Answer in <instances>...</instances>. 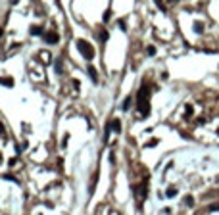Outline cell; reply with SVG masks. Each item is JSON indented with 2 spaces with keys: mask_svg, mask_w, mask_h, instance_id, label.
<instances>
[{
  "mask_svg": "<svg viewBox=\"0 0 219 215\" xmlns=\"http://www.w3.org/2000/svg\"><path fill=\"white\" fill-rule=\"evenodd\" d=\"M150 94H152V90H148V85L142 83L140 90H138V94H136V108L140 110V115L150 114Z\"/></svg>",
  "mask_w": 219,
  "mask_h": 215,
  "instance_id": "6da1fadb",
  "label": "cell"
},
{
  "mask_svg": "<svg viewBox=\"0 0 219 215\" xmlns=\"http://www.w3.org/2000/svg\"><path fill=\"white\" fill-rule=\"evenodd\" d=\"M75 44H77V50L81 52V54H83L87 60H92V56H94V50H92V46H90L87 40H77Z\"/></svg>",
  "mask_w": 219,
  "mask_h": 215,
  "instance_id": "7a4b0ae2",
  "label": "cell"
},
{
  "mask_svg": "<svg viewBox=\"0 0 219 215\" xmlns=\"http://www.w3.org/2000/svg\"><path fill=\"white\" fill-rule=\"evenodd\" d=\"M58 33H46L44 35V40L46 42H48V44H56V42H58Z\"/></svg>",
  "mask_w": 219,
  "mask_h": 215,
  "instance_id": "3957f363",
  "label": "cell"
},
{
  "mask_svg": "<svg viewBox=\"0 0 219 215\" xmlns=\"http://www.w3.org/2000/svg\"><path fill=\"white\" fill-rule=\"evenodd\" d=\"M87 71H89V77L92 79V83H96V81H98V73H96V69H94L92 65H89V67H87Z\"/></svg>",
  "mask_w": 219,
  "mask_h": 215,
  "instance_id": "277c9868",
  "label": "cell"
},
{
  "mask_svg": "<svg viewBox=\"0 0 219 215\" xmlns=\"http://www.w3.org/2000/svg\"><path fill=\"white\" fill-rule=\"evenodd\" d=\"M131 104H133V98H131V96H127V98L123 100V104H121V110H123V112H127V110L131 108Z\"/></svg>",
  "mask_w": 219,
  "mask_h": 215,
  "instance_id": "5b68a950",
  "label": "cell"
},
{
  "mask_svg": "<svg viewBox=\"0 0 219 215\" xmlns=\"http://www.w3.org/2000/svg\"><path fill=\"white\" fill-rule=\"evenodd\" d=\"M31 35H35V37H39V35H42V29H40L39 25L31 27Z\"/></svg>",
  "mask_w": 219,
  "mask_h": 215,
  "instance_id": "8992f818",
  "label": "cell"
},
{
  "mask_svg": "<svg viewBox=\"0 0 219 215\" xmlns=\"http://www.w3.org/2000/svg\"><path fill=\"white\" fill-rule=\"evenodd\" d=\"M56 71H58V73H62V71H64V65H62V58H58V60H56Z\"/></svg>",
  "mask_w": 219,
  "mask_h": 215,
  "instance_id": "52a82bcc",
  "label": "cell"
},
{
  "mask_svg": "<svg viewBox=\"0 0 219 215\" xmlns=\"http://www.w3.org/2000/svg\"><path fill=\"white\" fill-rule=\"evenodd\" d=\"M98 37H100V40H102V42H106V38H108V33H106V31L102 29V31L98 33Z\"/></svg>",
  "mask_w": 219,
  "mask_h": 215,
  "instance_id": "ba28073f",
  "label": "cell"
},
{
  "mask_svg": "<svg viewBox=\"0 0 219 215\" xmlns=\"http://www.w3.org/2000/svg\"><path fill=\"white\" fill-rule=\"evenodd\" d=\"M175 194H177V188H169L167 190V198H173Z\"/></svg>",
  "mask_w": 219,
  "mask_h": 215,
  "instance_id": "9c48e42d",
  "label": "cell"
},
{
  "mask_svg": "<svg viewBox=\"0 0 219 215\" xmlns=\"http://www.w3.org/2000/svg\"><path fill=\"white\" fill-rule=\"evenodd\" d=\"M40 58H42V62H50V54H44V52H42V54H40Z\"/></svg>",
  "mask_w": 219,
  "mask_h": 215,
  "instance_id": "30bf717a",
  "label": "cell"
},
{
  "mask_svg": "<svg viewBox=\"0 0 219 215\" xmlns=\"http://www.w3.org/2000/svg\"><path fill=\"white\" fill-rule=\"evenodd\" d=\"M2 85H4V87H12V79H2Z\"/></svg>",
  "mask_w": 219,
  "mask_h": 215,
  "instance_id": "8fae6325",
  "label": "cell"
},
{
  "mask_svg": "<svg viewBox=\"0 0 219 215\" xmlns=\"http://www.w3.org/2000/svg\"><path fill=\"white\" fill-rule=\"evenodd\" d=\"M146 52H148L150 56H154V54H156V48H154V46H148V48H146Z\"/></svg>",
  "mask_w": 219,
  "mask_h": 215,
  "instance_id": "7c38bea8",
  "label": "cell"
},
{
  "mask_svg": "<svg viewBox=\"0 0 219 215\" xmlns=\"http://www.w3.org/2000/svg\"><path fill=\"white\" fill-rule=\"evenodd\" d=\"M117 25H119V29H121V31H125V27H127V25H125V21H123V19H119V23H117Z\"/></svg>",
  "mask_w": 219,
  "mask_h": 215,
  "instance_id": "4fadbf2b",
  "label": "cell"
},
{
  "mask_svg": "<svg viewBox=\"0 0 219 215\" xmlns=\"http://www.w3.org/2000/svg\"><path fill=\"white\" fill-rule=\"evenodd\" d=\"M185 202H187V206H192V204H194V200H192L190 196H187V200H185Z\"/></svg>",
  "mask_w": 219,
  "mask_h": 215,
  "instance_id": "5bb4252c",
  "label": "cell"
},
{
  "mask_svg": "<svg viewBox=\"0 0 219 215\" xmlns=\"http://www.w3.org/2000/svg\"><path fill=\"white\" fill-rule=\"evenodd\" d=\"M102 19H104V21H108V19H110V12H106V13H104V15H102Z\"/></svg>",
  "mask_w": 219,
  "mask_h": 215,
  "instance_id": "9a60e30c",
  "label": "cell"
}]
</instances>
